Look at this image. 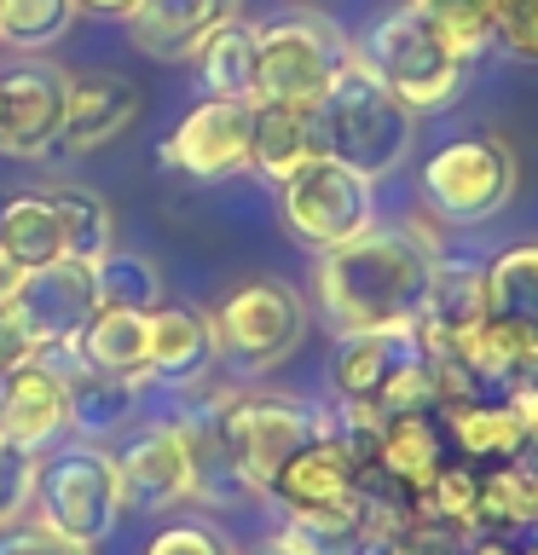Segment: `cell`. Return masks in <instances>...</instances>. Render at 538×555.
<instances>
[{
	"label": "cell",
	"mask_w": 538,
	"mask_h": 555,
	"mask_svg": "<svg viewBox=\"0 0 538 555\" xmlns=\"http://www.w3.org/2000/svg\"><path fill=\"white\" fill-rule=\"evenodd\" d=\"M440 416H446L451 440H458V451L469 463H510L527 451V434H521L515 411L503 399H469V405H451Z\"/></svg>",
	"instance_id": "d4e9b609"
},
{
	"label": "cell",
	"mask_w": 538,
	"mask_h": 555,
	"mask_svg": "<svg viewBox=\"0 0 538 555\" xmlns=\"http://www.w3.org/2000/svg\"><path fill=\"white\" fill-rule=\"evenodd\" d=\"M458 364L475 371L481 388H515V382H538V330L515 319H486L463 336V347L451 353Z\"/></svg>",
	"instance_id": "d6986e66"
},
{
	"label": "cell",
	"mask_w": 538,
	"mask_h": 555,
	"mask_svg": "<svg viewBox=\"0 0 538 555\" xmlns=\"http://www.w3.org/2000/svg\"><path fill=\"white\" fill-rule=\"evenodd\" d=\"M215 364V330L197 307H151V347H145V382L185 388Z\"/></svg>",
	"instance_id": "ac0fdd59"
},
{
	"label": "cell",
	"mask_w": 538,
	"mask_h": 555,
	"mask_svg": "<svg viewBox=\"0 0 538 555\" xmlns=\"http://www.w3.org/2000/svg\"><path fill=\"white\" fill-rule=\"evenodd\" d=\"M24 267H17V260L7 255V249H0V307H7V301H17V289H24Z\"/></svg>",
	"instance_id": "ab89813d"
},
{
	"label": "cell",
	"mask_w": 538,
	"mask_h": 555,
	"mask_svg": "<svg viewBox=\"0 0 538 555\" xmlns=\"http://www.w3.org/2000/svg\"><path fill=\"white\" fill-rule=\"evenodd\" d=\"M47 197L52 208H59V220H64V255H76V260H99L104 249H116V220H111V203L99 197V191H87V185H47Z\"/></svg>",
	"instance_id": "f546056e"
},
{
	"label": "cell",
	"mask_w": 538,
	"mask_h": 555,
	"mask_svg": "<svg viewBox=\"0 0 538 555\" xmlns=\"http://www.w3.org/2000/svg\"><path fill=\"white\" fill-rule=\"evenodd\" d=\"M481 289H486V312L492 319H515L538 330V243L503 249L492 267H481Z\"/></svg>",
	"instance_id": "4316f807"
},
{
	"label": "cell",
	"mask_w": 538,
	"mask_h": 555,
	"mask_svg": "<svg viewBox=\"0 0 538 555\" xmlns=\"http://www.w3.org/2000/svg\"><path fill=\"white\" fill-rule=\"evenodd\" d=\"M330 388L342 405H371L382 416H434V371L417 341V330H359V336L336 341L330 359Z\"/></svg>",
	"instance_id": "5b68a950"
},
{
	"label": "cell",
	"mask_w": 538,
	"mask_h": 555,
	"mask_svg": "<svg viewBox=\"0 0 538 555\" xmlns=\"http://www.w3.org/2000/svg\"><path fill=\"white\" fill-rule=\"evenodd\" d=\"M440 249L417 220L406 225H364L359 237L319 255V307L336 336L359 330H411L423 319Z\"/></svg>",
	"instance_id": "6da1fadb"
},
{
	"label": "cell",
	"mask_w": 538,
	"mask_h": 555,
	"mask_svg": "<svg viewBox=\"0 0 538 555\" xmlns=\"http://www.w3.org/2000/svg\"><path fill=\"white\" fill-rule=\"evenodd\" d=\"M121 475L116 457L99 451L93 440L76 446H47L35 457V492H29V515L47 520L52 532L76 538V544H104L121 520Z\"/></svg>",
	"instance_id": "277c9868"
},
{
	"label": "cell",
	"mask_w": 538,
	"mask_h": 555,
	"mask_svg": "<svg viewBox=\"0 0 538 555\" xmlns=\"http://www.w3.org/2000/svg\"><path fill=\"white\" fill-rule=\"evenodd\" d=\"M312 156H319V116H312V104H255V173L284 185Z\"/></svg>",
	"instance_id": "44dd1931"
},
{
	"label": "cell",
	"mask_w": 538,
	"mask_h": 555,
	"mask_svg": "<svg viewBox=\"0 0 538 555\" xmlns=\"http://www.w3.org/2000/svg\"><path fill=\"white\" fill-rule=\"evenodd\" d=\"M312 116H319V156H336L364 180H388L417 145V111L399 104L359 59L312 104Z\"/></svg>",
	"instance_id": "7a4b0ae2"
},
{
	"label": "cell",
	"mask_w": 538,
	"mask_h": 555,
	"mask_svg": "<svg viewBox=\"0 0 538 555\" xmlns=\"http://www.w3.org/2000/svg\"><path fill=\"white\" fill-rule=\"evenodd\" d=\"M139 388L145 382L133 376H104V371H81L69 376V428L81 434V440H111V434H121L139 416Z\"/></svg>",
	"instance_id": "cb8c5ba5"
},
{
	"label": "cell",
	"mask_w": 538,
	"mask_h": 555,
	"mask_svg": "<svg viewBox=\"0 0 538 555\" xmlns=\"http://www.w3.org/2000/svg\"><path fill=\"white\" fill-rule=\"evenodd\" d=\"M121 475V503L128 509H174V503H197V468H191L185 428L174 423H145L128 434V446L111 451Z\"/></svg>",
	"instance_id": "4fadbf2b"
},
{
	"label": "cell",
	"mask_w": 538,
	"mask_h": 555,
	"mask_svg": "<svg viewBox=\"0 0 538 555\" xmlns=\"http://www.w3.org/2000/svg\"><path fill=\"white\" fill-rule=\"evenodd\" d=\"M139 116V87L121 81V76H93V81H69V99H64V121H59V145L52 151H69V156H87L99 145H111L133 128Z\"/></svg>",
	"instance_id": "e0dca14e"
},
{
	"label": "cell",
	"mask_w": 538,
	"mask_h": 555,
	"mask_svg": "<svg viewBox=\"0 0 538 555\" xmlns=\"http://www.w3.org/2000/svg\"><path fill=\"white\" fill-rule=\"evenodd\" d=\"M41 353V341H35V330L24 324V312H17V301L0 307V376L24 371V364Z\"/></svg>",
	"instance_id": "74e56055"
},
{
	"label": "cell",
	"mask_w": 538,
	"mask_h": 555,
	"mask_svg": "<svg viewBox=\"0 0 538 555\" xmlns=\"http://www.w3.org/2000/svg\"><path fill=\"white\" fill-rule=\"evenodd\" d=\"M354 59L371 69V76L388 87L399 104H411L417 116H423V111H446V104L463 93V76H469V59L411 7V0H406V7H394V12H382L376 24L364 29V41L354 47Z\"/></svg>",
	"instance_id": "3957f363"
},
{
	"label": "cell",
	"mask_w": 538,
	"mask_h": 555,
	"mask_svg": "<svg viewBox=\"0 0 538 555\" xmlns=\"http://www.w3.org/2000/svg\"><path fill=\"white\" fill-rule=\"evenodd\" d=\"M145 555H238L215 520H174L145 544Z\"/></svg>",
	"instance_id": "e575fe53"
},
{
	"label": "cell",
	"mask_w": 538,
	"mask_h": 555,
	"mask_svg": "<svg viewBox=\"0 0 538 555\" xmlns=\"http://www.w3.org/2000/svg\"><path fill=\"white\" fill-rule=\"evenodd\" d=\"M503 405L515 411L521 434H527V446H538V382H515V388H503Z\"/></svg>",
	"instance_id": "f35d334b"
},
{
	"label": "cell",
	"mask_w": 538,
	"mask_h": 555,
	"mask_svg": "<svg viewBox=\"0 0 538 555\" xmlns=\"http://www.w3.org/2000/svg\"><path fill=\"white\" fill-rule=\"evenodd\" d=\"M527 555H538V550H527Z\"/></svg>",
	"instance_id": "ee69618b"
},
{
	"label": "cell",
	"mask_w": 538,
	"mask_h": 555,
	"mask_svg": "<svg viewBox=\"0 0 538 555\" xmlns=\"http://www.w3.org/2000/svg\"><path fill=\"white\" fill-rule=\"evenodd\" d=\"M376 180L342 168L336 156H312L307 168H295L284 185H278V208H284V225L307 249H336V243L359 237L364 225L376 220Z\"/></svg>",
	"instance_id": "9c48e42d"
},
{
	"label": "cell",
	"mask_w": 538,
	"mask_h": 555,
	"mask_svg": "<svg viewBox=\"0 0 538 555\" xmlns=\"http://www.w3.org/2000/svg\"><path fill=\"white\" fill-rule=\"evenodd\" d=\"M163 163L191 173V180L215 185L238 180L255 168V104L249 99H203L180 116V128L168 133Z\"/></svg>",
	"instance_id": "8fae6325"
},
{
	"label": "cell",
	"mask_w": 538,
	"mask_h": 555,
	"mask_svg": "<svg viewBox=\"0 0 538 555\" xmlns=\"http://www.w3.org/2000/svg\"><path fill=\"white\" fill-rule=\"evenodd\" d=\"M440 468H446V446H440V428L428 423V411L388 416V423H382L376 475L388 480V486H399L406 498H423Z\"/></svg>",
	"instance_id": "ffe728a7"
},
{
	"label": "cell",
	"mask_w": 538,
	"mask_h": 555,
	"mask_svg": "<svg viewBox=\"0 0 538 555\" xmlns=\"http://www.w3.org/2000/svg\"><path fill=\"white\" fill-rule=\"evenodd\" d=\"M498 47L538 64V0H498Z\"/></svg>",
	"instance_id": "8d00e7d4"
},
{
	"label": "cell",
	"mask_w": 538,
	"mask_h": 555,
	"mask_svg": "<svg viewBox=\"0 0 538 555\" xmlns=\"http://www.w3.org/2000/svg\"><path fill=\"white\" fill-rule=\"evenodd\" d=\"M0 434L17 451H29V457L59 446L69 434V382L41 359H29L24 371L0 376Z\"/></svg>",
	"instance_id": "9a60e30c"
},
{
	"label": "cell",
	"mask_w": 538,
	"mask_h": 555,
	"mask_svg": "<svg viewBox=\"0 0 538 555\" xmlns=\"http://www.w3.org/2000/svg\"><path fill=\"white\" fill-rule=\"evenodd\" d=\"M324 428H330L324 416L312 411L307 399H295V393H249V388H238L220 405V440H226L232 468L243 475V486H249L255 498H267L272 475Z\"/></svg>",
	"instance_id": "ba28073f"
},
{
	"label": "cell",
	"mask_w": 538,
	"mask_h": 555,
	"mask_svg": "<svg viewBox=\"0 0 538 555\" xmlns=\"http://www.w3.org/2000/svg\"><path fill=\"white\" fill-rule=\"evenodd\" d=\"M0 555H93V544H76V538L52 532L47 520H17V527L0 532Z\"/></svg>",
	"instance_id": "d590c367"
},
{
	"label": "cell",
	"mask_w": 538,
	"mask_h": 555,
	"mask_svg": "<svg viewBox=\"0 0 538 555\" xmlns=\"http://www.w3.org/2000/svg\"><path fill=\"white\" fill-rule=\"evenodd\" d=\"M481 527H538V463L510 457L481 475Z\"/></svg>",
	"instance_id": "83f0119b"
},
{
	"label": "cell",
	"mask_w": 538,
	"mask_h": 555,
	"mask_svg": "<svg viewBox=\"0 0 538 555\" xmlns=\"http://www.w3.org/2000/svg\"><path fill=\"white\" fill-rule=\"evenodd\" d=\"M145 347H151V312L99 307L93 319L81 324V336H76V359L87 364V371L145 382Z\"/></svg>",
	"instance_id": "7402d4cb"
},
{
	"label": "cell",
	"mask_w": 538,
	"mask_h": 555,
	"mask_svg": "<svg viewBox=\"0 0 538 555\" xmlns=\"http://www.w3.org/2000/svg\"><path fill=\"white\" fill-rule=\"evenodd\" d=\"M29 492H35V457L0 434V532L29 515Z\"/></svg>",
	"instance_id": "836d02e7"
},
{
	"label": "cell",
	"mask_w": 538,
	"mask_h": 555,
	"mask_svg": "<svg viewBox=\"0 0 538 555\" xmlns=\"http://www.w3.org/2000/svg\"><path fill=\"white\" fill-rule=\"evenodd\" d=\"M76 0H0V47L12 52H41L59 47L76 24Z\"/></svg>",
	"instance_id": "4dcf8cb0"
},
{
	"label": "cell",
	"mask_w": 538,
	"mask_h": 555,
	"mask_svg": "<svg viewBox=\"0 0 538 555\" xmlns=\"http://www.w3.org/2000/svg\"><path fill=\"white\" fill-rule=\"evenodd\" d=\"M0 249H7L24 272L64 260V220L47 191H12L0 197Z\"/></svg>",
	"instance_id": "603a6c76"
},
{
	"label": "cell",
	"mask_w": 538,
	"mask_h": 555,
	"mask_svg": "<svg viewBox=\"0 0 538 555\" xmlns=\"http://www.w3.org/2000/svg\"><path fill=\"white\" fill-rule=\"evenodd\" d=\"M93 295L99 307H116V312H151L163 307V272L133 249H104L93 260Z\"/></svg>",
	"instance_id": "f1b7e54d"
},
{
	"label": "cell",
	"mask_w": 538,
	"mask_h": 555,
	"mask_svg": "<svg viewBox=\"0 0 538 555\" xmlns=\"http://www.w3.org/2000/svg\"><path fill=\"white\" fill-rule=\"evenodd\" d=\"M423 191L451 225L492 220L515 197V151L492 133L451 139L423 163Z\"/></svg>",
	"instance_id": "30bf717a"
},
{
	"label": "cell",
	"mask_w": 538,
	"mask_h": 555,
	"mask_svg": "<svg viewBox=\"0 0 538 555\" xmlns=\"http://www.w3.org/2000/svg\"><path fill=\"white\" fill-rule=\"evenodd\" d=\"M64 64L41 59V52H17L12 69H0V156H47L59 145V121L69 99Z\"/></svg>",
	"instance_id": "7c38bea8"
},
{
	"label": "cell",
	"mask_w": 538,
	"mask_h": 555,
	"mask_svg": "<svg viewBox=\"0 0 538 555\" xmlns=\"http://www.w3.org/2000/svg\"><path fill=\"white\" fill-rule=\"evenodd\" d=\"M203 59V87L208 99H249L255 104V24H220L208 41L197 47Z\"/></svg>",
	"instance_id": "484cf974"
},
{
	"label": "cell",
	"mask_w": 538,
	"mask_h": 555,
	"mask_svg": "<svg viewBox=\"0 0 538 555\" xmlns=\"http://www.w3.org/2000/svg\"><path fill=\"white\" fill-rule=\"evenodd\" d=\"M249 555H312V550H307L302 538H295V532L284 527L278 538H267V544H260V550H249Z\"/></svg>",
	"instance_id": "60d3db41"
},
{
	"label": "cell",
	"mask_w": 538,
	"mask_h": 555,
	"mask_svg": "<svg viewBox=\"0 0 538 555\" xmlns=\"http://www.w3.org/2000/svg\"><path fill=\"white\" fill-rule=\"evenodd\" d=\"M238 12L243 0H139L128 12V35L151 59H197V47Z\"/></svg>",
	"instance_id": "2e32d148"
},
{
	"label": "cell",
	"mask_w": 538,
	"mask_h": 555,
	"mask_svg": "<svg viewBox=\"0 0 538 555\" xmlns=\"http://www.w3.org/2000/svg\"><path fill=\"white\" fill-rule=\"evenodd\" d=\"M354 64V41L319 12L255 24V104H319Z\"/></svg>",
	"instance_id": "8992f818"
},
{
	"label": "cell",
	"mask_w": 538,
	"mask_h": 555,
	"mask_svg": "<svg viewBox=\"0 0 538 555\" xmlns=\"http://www.w3.org/2000/svg\"><path fill=\"white\" fill-rule=\"evenodd\" d=\"M208 330H215V364H226L232 376H260L302 347L307 301L278 278H249L208 312Z\"/></svg>",
	"instance_id": "52a82bcc"
},
{
	"label": "cell",
	"mask_w": 538,
	"mask_h": 555,
	"mask_svg": "<svg viewBox=\"0 0 538 555\" xmlns=\"http://www.w3.org/2000/svg\"><path fill=\"white\" fill-rule=\"evenodd\" d=\"M76 7H87V12H111V17H128L139 0H76Z\"/></svg>",
	"instance_id": "7bdbcfd3"
},
{
	"label": "cell",
	"mask_w": 538,
	"mask_h": 555,
	"mask_svg": "<svg viewBox=\"0 0 538 555\" xmlns=\"http://www.w3.org/2000/svg\"><path fill=\"white\" fill-rule=\"evenodd\" d=\"M17 312H24V324L35 330V341L41 347H59V341H76L81 324L99 312V295H93V260H47V267H35L24 278V289H17Z\"/></svg>",
	"instance_id": "5bb4252c"
},
{
	"label": "cell",
	"mask_w": 538,
	"mask_h": 555,
	"mask_svg": "<svg viewBox=\"0 0 538 555\" xmlns=\"http://www.w3.org/2000/svg\"><path fill=\"white\" fill-rule=\"evenodd\" d=\"M417 509H423L428 520H440V527H451L458 538H469L481 527V468L446 463L440 475H434L428 492L417 498Z\"/></svg>",
	"instance_id": "d6a6232c"
},
{
	"label": "cell",
	"mask_w": 538,
	"mask_h": 555,
	"mask_svg": "<svg viewBox=\"0 0 538 555\" xmlns=\"http://www.w3.org/2000/svg\"><path fill=\"white\" fill-rule=\"evenodd\" d=\"M463 555H527V550H515V544H503V538H475Z\"/></svg>",
	"instance_id": "b9f144b4"
},
{
	"label": "cell",
	"mask_w": 538,
	"mask_h": 555,
	"mask_svg": "<svg viewBox=\"0 0 538 555\" xmlns=\"http://www.w3.org/2000/svg\"><path fill=\"white\" fill-rule=\"evenodd\" d=\"M411 7L423 12L469 64H475L486 47H498V0H411Z\"/></svg>",
	"instance_id": "1f68e13d"
}]
</instances>
